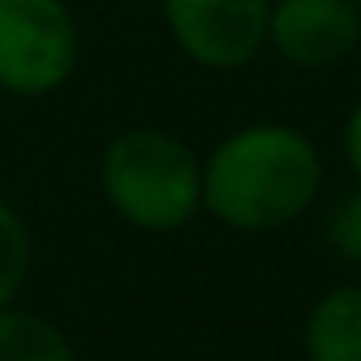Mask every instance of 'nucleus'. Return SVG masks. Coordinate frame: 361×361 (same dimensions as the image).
I'll list each match as a JSON object with an SVG mask.
<instances>
[{"instance_id": "6", "label": "nucleus", "mask_w": 361, "mask_h": 361, "mask_svg": "<svg viewBox=\"0 0 361 361\" xmlns=\"http://www.w3.org/2000/svg\"><path fill=\"white\" fill-rule=\"evenodd\" d=\"M306 361H361V281L331 285L302 323Z\"/></svg>"}, {"instance_id": "3", "label": "nucleus", "mask_w": 361, "mask_h": 361, "mask_svg": "<svg viewBox=\"0 0 361 361\" xmlns=\"http://www.w3.org/2000/svg\"><path fill=\"white\" fill-rule=\"evenodd\" d=\"M81 68V22L68 0H0V94L43 102Z\"/></svg>"}, {"instance_id": "8", "label": "nucleus", "mask_w": 361, "mask_h": 361, "mask_svg": "<svg viewBox=\"0 0 361 361\" xmlns=\"http://www.w3.org/2000/svg\"><path fill=\"white\" fill-rule=\"evenodd\" d=\"M35 268V238L26 217L0 196V310L13 306Z\"/></svg>"}, {"instance_id": "1", "label": "nucleus", "mask_w": 361, "mask_h": 361, "mask_svg": "<svg viewBox=\"0 0 361 361\" xmlns=\"http://www.w3.org/2000/svg\"><path fill=\"white\" fill-rule=\"evenodd\" d=\"M323 174V149L310 132L285 119H251L200 153V204L234 234H272L310 213Z\"/></svg>"}, {"instance_id": "2", "label": "nucleus", "mask_w": 361, "mask_h": 361, "mask_svg": "<svg viewBox=\"0 0 361 361\" xmlns=\"http://www.w3.org/2000/svg\"><path fill=\"white\" fill-rule=\"evenodd\" d=\"M98 188L106 209L140 234H174L204 213L200 153L153 123L123 128L102 145Z\"/></svg>"}, {"instance_id": "12", "label": "nucleus", "mask_w": 361, "mask_h": 361, "mask_svg": "<svg viewBox=\"0 0 361 361\" xmlns=\"http://www.w3.org/2000/svg\"><path fill=\"white\" fill-rule=\"evenodd\" d=\"M357 5H361V0H357Z\"/></svg>"}, {"instance_id": "7", "label": "nucleus", "mask_w": 361, "mask_h": 361, "mask_svg": "<svg viewBox=\"0 0 361 361\" xmlns=\"http://www.w3.org/2000/svg\"><path fill=\"white\" fill-rule=\"evenodd\" d=\"M0 361H77V353L60 323L13 302L0 310Z\"/></svg>"}, {"instance_id": "4", "label": "nucleus", "mask_w": 361, "mask_h": 361, "mask_svg": "<svg viewBox=\"0 0 361 361\" xmlns=\"http://www.w3.org/2000/svg\"><path fill=\"white\" fill-rule=\"evenodd\" d=\"M170 47L200 73H243L264 56L272 0H153Z\"/></svg>"}, {"instance_id": "9", "label": "nucleus", "mask_w": 361, "mask_h": 361, "mask_svg": "<svg viewBox=\"0 0 361 361\" xmlns=\"http://www.w3.org/2000/svg\"><path fill=\"white\" fill-rule=\"evenodd\" d=\"M323 238L336 259L361 264V188H353L348 196H340L331 204V213L323 221Z\"/></svg>"}, {"instance_id": "5", "label": "nucleus", "mask_w": 361, "mask_h": 361, "mask_svg": "<svg viewBox=\"0 0 361 361\" xmlns=\"http://www.w3.org/2000/svg\"><path fill=\"white\" fill-rule=\"evenodd\" d=\"M361 51L357 0H272L264 56L298 73H327Z\"/></svg>"}, {"instance_id": "11", "label": "nucleus", "mask_w": 361, "mask_h": 361, "mask_svg": "<svg viewBox=\"0 0 361 361\" xmlns=\"http://www.w3.org/2000/svg\"><path fill=\"white\" fill-rule=\"evenodd\" d=\"M106 5H136V0H106Z\"/></svg>"}, {"instance_id": "10", "label": "nucleus", "mask_w": 361, "mask_h": 361, "mask_svg": "<svg viewBox=\"0 0 361 361\" xmlns=\"http://www.w3.org/2000/svg\"><path fill=\"white\" fill-rule=\"evenodd\" d=\"M340 153H344V166L353 174V183L361 188V98L348 106V115L340 123Z\"/></svg>"}]
</instances>
